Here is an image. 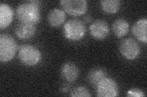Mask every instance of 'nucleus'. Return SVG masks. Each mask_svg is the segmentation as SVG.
Returning <instances> with one entry per match:
<instances>
[{"label":"nucleus","mask_w":147,"mask_h":97,"mask_svg":"<svg viewBox=\"0 0 147 97\" xmlns=\"http://www.w3.org/2000/svg\"><path fill=\"white\" fill-rule=\"evenodd\" d=\"M71 96L73 97H90L91 94L89 90L84 86H78L71 92Z\"/></svg>","instance_id":"17"},{"label":"nucleus","mask_w":147,"mask_h":97,"mask_svg":"<svg viewBox=\"0 0 147 97\" xmlns=\"http://www.w3.org/2000/svg\"><path fill=\"white\" fill-rule=\"evenodd\" d=\"M60 4L64 12L74 16L84 15L88 9V4L85 0H63Z\"/></svg>","instance_id":"5"},{"label":"nucleus","mask_w":147,"mask_h":97,"mask_svg":"<svg viewBox=\"0 0 147 97\" xmlns=\"http://www.w3.org/2000/svg\"><path fill=\"white\" fill-rule=\"evenodd\" d=\"M16 41L11 36L1 34L0 36V61L3 63L10 61L17 52Z\"/></svg>","instance_id":"4"},{"label":"nucleus","mask_w":147,"mask_h":97,"mask_svg":"<svg viewBox=\"0 0 147 97\" xmlns=\"http://www.w3.org/2000/svg\"><path fill=\"white\" fill-rule=\"evenodd\" d=\"M96 87V95L99 97H115L118 95L117 82L110 78H105Z\"/></svg>","instance_id":"6"},{"label":"nucleus","mask_w":147,"mask_h":97,"mask_svg":"<svg viewBox=\"0 0 147 97\" xmlns=\"http://www.w3.org/2000/svg\"><path fill=\"white\" fill-rule=\"evenodd\" d=\"M107 77V73L102 69L95 68L92 69L88 73L87 79L92 86H96L105 78Z\"/></svg>","instance_id":"15"},{"label":"nucleus","mask_w":147,"mask_h":97,"mask_svg":"<svg viewBox=\"0 0 147 97\" xmlns=\"http://www.w3.org/2000/svg\"><path fill=\"white\" fill-rule=\"evenodd\" d=\"M61 75L66 81L72 82L77 80L79 76V69L74 63L67 62L61 67Z\"/></svg>","instance_id":"9"},{"label":"nucleus","mask_w":147,"mask_h":97,"mask_svg":"<svg viewBox=\"0 0 147 97\" xmlns=\"http://www.w3.org/2000/svg\"><path fill=\"white\" fill-rule=\"evenodd\" d=\"M16 34L18 38L28 40L34 36L36 32V27L34 25L21 23L16 28Z\"/></svg>","instance_id":"12"},{"label":"nucleus","mask_w":147,"mask_h":97,"mask_svg":"<svg viewBox=\"0 0 147 97\" xmlns=\"http://www.w3.org/2000/svg\"><path fill=\"white\" fill-rule=\"evenodd\" d=\"M86 32V26L84 22L72 19L67 21L64 25L63 34L69 41H79L84 37Z\"/></svg>","instance_id":"2"},{"label":"nucleus","mask_w":147,"mask_h":97,"mask_svg":"<svg viewBox=\"0 0 147 97\" xmlns=\"http://www.w3.org/2000/svg\"><path fill=\"white\" fill-rule=\"evenodd\" d=\"M18 58L20 62L26 66H35L40 62L42 54L35 46L22 45L18 50Z\"/></svg>","instance_id":"3"},{"label":"nucleus","mask_w":147,"mask_h":97,"mask_svg":"<svg viewBox=\"0 0 147 97\" xmlns=\"http://www.w3.org/2000/svg\"><path fill=\"white\" fill-rule=\"evenodd\" d=\"M132 34L135 37L141 42L147 43V20L142 18L138 20L132 28Z\"/></svg>","instance_id":"10"},{"label":"nucleus","mask_w":147,"mask_h":97,"mask_svg":"<svg viewBox=\"0 0 147 97\" xmlns=\"http://www.w3.org/2000/svg\"><path fill=\"white\" fill-rule=\"evenodd\" d=\"M100 7L105 13L113 14L119 11L121 2L119 0H104L100 1Z\"/></svg>","instance_id":"16"},{"label":"nucleus","mask_w":147,"mask_h":97,"mask_svg":"<svg viewBox=\"0 0 147 97\" xmlns=\"http://www.w3.org/2000/svg\"><path fill=\"white\" fill-rule=\"evenodd\" d=\"M91 20V17L90 15H87L85 17V21L87 22H89Z\"/></svg>","instance_id":"20"},{"label":"nucleus","mask_w":147,"mask_h":97,"mask_svg":"<svg viewBox=\"0 0 147 97\" xmlns=\"http://www.w3.org/2000/svg\"><path fill=\"white\" fill-rule=\"evenodd\" d=\"M113 34L118 38H122L126 35L129 29V24L123 18H118L112 25Z\"/></svg>","instance_id":"14"},{"label":"nucleus","mask_w":147,"mask_h":97,"mask_svg":"<svg viewBox=\"0 0 147 97\" xmlns=\"http://www.w3.org/2000/svg\"><path fill=\"white\" fill-rule=\"evenodd\" d=\"M13 11L11 7L6 3L0 4V28H6L12 21Z\"/></svg>","instance_id":"11"},{"label":"nucleus","mask_w":147,"mask_h":97,"mask_svg":"<svg viewBox=\"0 0 147 97\" xmlns=\"http://www.w3.org/2000/svg\"><path fill=\"white\" fill-rule=\"evenodd\" d=\"M69 87L67 85H66V84H65V85H64L63 87H62V88H61V91L63 92H64V93H66V92H67V91L69 90Z\"/></svg>","instance_id":"19"},{"label":"nucleus","mask_w":147,"mask_h":97,"mask_svg":"<svg viewBox=\"0 0 147 97\" xmlns=\"http://www.w3.org/2000/svg\"><path fill=\"white\" fill-rule=\"evenodd\" d=\"M66 13L63 10L55 8L50 11L47 16V21L50 26L58 27L62 25L66 20Z\"/></svg>","instance_id":"13"},{"label":"nucleus","mask_w":147,"mask_h":97,"mask_svg":"<svg viewBox=\"0 0 147 97\" xmlns=\"http://www.w3.org/2000/svg\"><path fill=\"white\" fill-rule=\"evenodd\" d=\"M119 51L124 58L128 60H134L139 56L140 48L136 41L129 38L121 41Z\"/></svg>","instance_id":"7"},{"label":"nucleus","mask_w":147,"mask_h":97,"mask_svg":"<svg viewBox=\"0 0 147 97\" xmlns=\"http://www.w3.org/2000/svg\"><path fill=\"white\" fill-rule=\"evenodd\" d=\"M127 96L129 97H144L145 95L144 92L139 89H132L127 91Z\"/></svg>","instance_id":"18"},{"label":"nucleus","mask_w":147,"mask_h":97,"mask_svg":"<svg viewBox=\"0 0 147 97\" xmlns=\"http://www.w3.org/2000/svg\"><path fill=\"white\" fill-rule=\"evenodd\" d=\"M17 17L21 23L35 25L40 20V2L28 1L18 6L16 11Z\"/></svg>","instance_id":"1"},{"label":"nucleus","mask_w":147,"mask_h":97,"mask_svg":"<svg viewBox=\"0 0 147 97\" xmlns=\"http://www.w3.org/2000/svg\"><path fill=\"white\" fill-rule=\"evenodd\" d=\"M90 32L93 37L98 40H103L109 35L110 29L107 23L104 20H98L90 26Z\"/></svg>","instance_id":"8"}]
</instances>
